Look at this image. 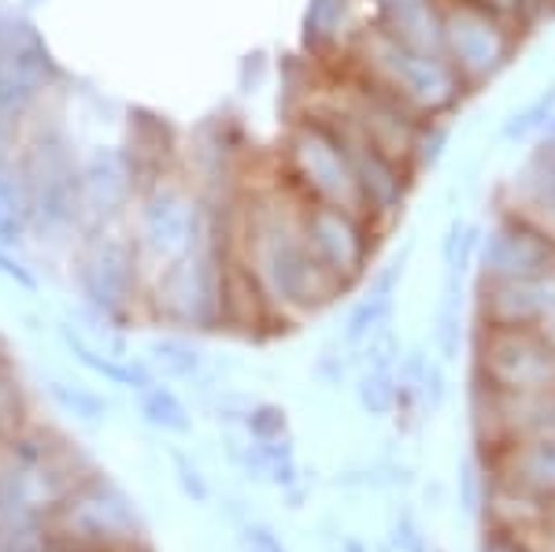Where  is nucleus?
I'll return each instance as SVG.
<instances>
[{
	"mask_svg": "<svg viewBox=\"0 0 555 552\" xmlns=\"http://www.w3.org/2000/svg\"><path fill=\"white\" fill-rule=\"evenodd\" d=\"M548 552H555V545H552V549H548Z\"/></svg>",
	"mask_w": 555,
	"mask_h": 552,
	"instance_id": "nucleus-18",
	"label": "nucleus"
},
{
	"mask_svg": "<svg viewBox=\"0 0 555 552\" xmlns=\"http://www.w3.org/2000/svg\"><path fill=\"white\" fill-rule=\"evenodd\" d=\"M201 234V216L196 204L175 190H152L145 201V242L159 253L175 256L193 245Z\"/></svg>",
	"mask_w": 555,
	"mask_h": 552,
	"instance_id": "nucleus-12",
	"label": "nucleus"
},
{
	"mask_svg": "<svg viewBox=\"0 0 555 552\" xmlns=\"http://www.w3.org/2000/svg\"><path fill=\"white\" fill-rule=\"evenodd\" d=\"M400 279H404V260H392V264H385L382 271L371 274V286L352 300V308H348V316H345L341 337L348 349H363L374 334L392 323Z\"/></svg>",
	"mask_w": 555,
	"mask_h": 552,
	"instance_id": "nucleus-11",
	"label": "nucleus"
},
{
	"mask_svg": "<svg viewBox=\"0 0 555 552\" xmlns=\"http://www.w3.org/2000/svg\"><path fill=\"white\" fill-rule=\"evenodd\" d=\"M378 552H400L397 545H385V549H378Z\"/></svg>",
	"mask_w": 555,
	"mask_h": 552,
	"instance_id": "nucleus-17",
	"label": "nucleus"
},
{
	"mask_svg": "<svg viewBox=\"0 0 555 552\" xmlns=\"http://www.w3.org/2000/svg\"><path fill=\"white\" fill-rule=\"evenodd\" d=\"M474 323L481 326H555V271L522 282H478Z\"/></svg>",
	"mask_w": 555,
	"mask_h": 552,
	"instance_id": "nucleus-9",
	"label": "nucleus"
},
{
	"mask_svg": "<svg viewBox=\"0 0 555 552\" xmlns=\"http://www.w3.org/2000/svg\"><path fill=\"white\" fill-rule=\"evenodd\" d=\"M337 64L352 67L366 82L397 97L418 119H449L470 97L452 64L444 60V52L411 44L397 34L382 30L378 23L366 26Z\"/></svg>",
	"mask_w": 555,
	"mask_h": 552,
	"instance_id": "nucleus-2",
	"label": "nucleus"
},
{
	"mask_svg": "<svg viewBox=\"0 0 555 552\" xmlns=\"http://www.w3.org/2000/svg\"><path fill=\"white\" fill-rule=\"evenodd\" d=\"M470 352L478 394L522 400L555 389V331H548V326L474 323Z\"/></svg>",
	"mask_w": 555,
	"mask_h": 552,
	"instance_id": "nucleus-3",
	"label": "nucleus"
},
{
	"mask_svg": "<svg viewBox=\"0 0 555 552\" xmlns=\"http://www.w3.org/2000/svg\"><path fill=\"white\" fill-rule=\"evenodd\" d=\"M555 271V227L515 204H496L478 253V282H522Z\"/></svg>",
	"mask_w": 555,
	"mask_h": 552,
	"instance_id": "nucleus-7",
	"label": "nucleus"
},
{
	"mask_svg": "<svg viewBox=\"0 0 555 552\" xmlns=\"http://www.w3.org/2000/svg\"><path fill=\"white\" fill-rule=\"evenodd\" d=\"M526 34L489 12L478 0H444V26H441V52L467 86L478 93L496 82L515 64V52L522 49Z\"/></svg>",
	"mask_w": 555,
	"mask_h": 552,
	"instance_id": "nucleus-5",
	"label": "nucleus"
},
{
	"mask_svg": "<svg viewBox=\"0 0 555 552\" xmlns=\"http://www.w3.org/2000/svg\"><path fill=\"white\" fill-rule=\"evenodd\" d=\"M552 119H555V82H548L541 93H533L530 101H522L518 108L504 115V123H500V141H507V145L541 141Z\"/></svg>",
	"mask_w": 555,
	"mask_h": 552,
	"instance_id": "nucleus-13",
	"label": "nucleus"
},
{
	"mask_svg": "<svg viewBox=\"0 0 555 552\" xmlns=\"http://www.w3.org/2000/svg\"><path fill=\"white\" fill-rule=\"evenodd\" d=\"M300 230L315 264L341 293L371 279V264L385 234L363 211L300 197Z\"/></svg>",
	"mask_w": 555,
	"mask_h": 552,
	"instance_id": "nucleus-6",
	"label": "nucleus"
},
{
	"mask_svg": "<svg viewBox=\"0 0 555 552\" xmlns=\"http://www.w3.org/2000/svg\"><path fill=\"white\" fill-rule=\"evenodd\" d=\"M145 412H149V420H152V423L171 426V431H185V426H190V420H185V412H182V405H178V400H175L171 394H164V389L149 394Z\"/></svg>",
	"mask_w": 555,
	"mask_h": 552,
	"instance_id": "nucleus-14",
	"label": "nucleus"
},
{
	"mask_svg": "<svg viewBox=\"0 0 555 552\" xmlns=\"http://www.w3.org/2000/svg\"><path fill=\"white\" fill-rule=\"evenodd\" d=\"M282 171L297 197L337 204V208H352L366 216L360 178H356V167L345 153L341 138L322 119H315V115L300 112L297 119H293L289 138H285Z\"/></svg>",
	"mask_w": 555,
	"mask_h": 552,
	"instance_id": "nucleus-4",
	"label": "nucleus"
},
{
	"mask_svg": "<svg viewBox=\"0 0 555 552\" xmlns=\"http://www.w3.org/2000/svg\"><path fill=\"white\" fill-rule=\"evenodd\" d=\"M392 534H397V549H400V552H426L423 530H418V523L411 519L408 512L397 519V527H392Z\"/></svg>",
	"mask_w": 555,
	"mask_h": 552,
	"instance_id": "nucleus-16",
	"label": "nucleus"
},
{
	"mask_svg": "<svg viewBox=\"0 0 555 552\" xmlns=\"http://www.w3.org/2000/svg\"><path fill=\"white\" fill-rule=\"evenodd\" d=\"M552 331H555V326H552Z\"/></svg>",
	"mask_w": 555,
	"mask_h": 552,
	"instance_id": "nucleus-19",
	"label": "nucleus"
},
{
	"mask_svg": "<svg viewBox=\"0 0 555 552\" xmlns=\"http://www.w3.org/2000/svg\"><path fill=\"white\" fill-rule=\"evenodd\" d=\"M245 267L263 293L271 316H315L345 297L315 264L300 230V197L282 190L256 197L245 222Z\"/></svg>",
	"mask_w": 555,
	"mask_h": 552,
	"instance_id": "nucleus-1",
	"label": "nucleus"
},
{
	"mask_svg": "<svg viewBox=\"0 0 555 552\" xmlns=\"http://www.w3.org/2000/svg\"><path fill=\"white\" fill-rule=\"evenodd\" d=\"M478 552H537L530 541H526V534L518 530H504V527H492L486 534V541H481Z\"/></svg>",
	"mask_w": 555,
	"mask_h": 552,
	"instance_id": "nucleus-15",
	"label": "nucleus"
},
{
	"mask_svg": "<svg viewBox=\"0 0 555 552\" xmlns=\"http://www.w3.org/2000/svg\"><path fill=\"white\" fill-rule=\"evenodd\" d=\"M492 486L522 497L541 509H555V438L548 434H526L492 445L489 460Z\"/></svg>",
	"mask_w": 555,
	"mask_h": 552,
	"instance_id": "nucleus-8",
	"label": "nucleus"
},
{
	"mask_svg": "<svg viewBox=\"0 0 555 552\" xmlns=\"http://www.w3.org/2000/svg\"><path fill=\"white\" fill-rule=\"evenodd\" d=\"M474 415H478L481 441L489 445L526 438V434H548V438H555V389L522 400H500L474 389Z\"/></svg>",
	"mask_w": 555,
	"mask_h": 552,
	"instance_id": "nucleus-10",
	"label": "nucleus"
}]
</instances>
